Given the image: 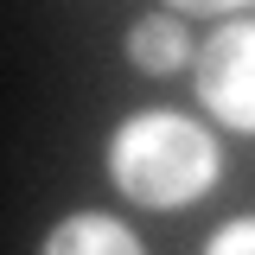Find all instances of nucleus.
<instances>
[{"mask_svg": "<svg viewBox=\"0 0 255 255\" xmlns=\"http://www.w3.org/2000/svg\"><path fill=\"white\" fill-rule=\"evenodd\" d=\"M102 172L140 211H185L223 185V140L185 109H134L109 128Z\"/></svg>", "mask_w": 255, "mask_h": 255, "instance_id": "nucleus-1", "label": "nucleus"}, {"mask_svg": "<svg viewBox=\"0 0 255 255\" xmlns=\"http://www.w3.org/2000/svg\"><path fill=\"white\" fill-rule=\"evenodd\" d=\"M191 90L217 128L255 140V13L217 19L204 32V45L191 58Z\"/></svg>", "mask_w": 255, "mask_h": 255, "instance_id": "nucleus-2", "label": "nucleus"}, {"mask_svg": "<svg viewBox=\"0 0 255 255\" xmlns=\"http://www.w3.org/2000/svg\"><path fill=\"white\" fill-rule=\"evenodd\" d=\"M122 51H128V64H134L140 77H179V70H191V58H198V38H191L185 13L153 6V13H140V19L122 32Z\"/></svg>", "mask_w": 255, "mask_h": 255, "instance_id": "nucleus-3", "label": "nucleus"}, {"mask_svg": "<svg viewBox=\"0 0 255 255\" xmlns=\"http://www.w3.org/2000/svg\"><path fill=\"white\" fill-rule=\"evenodd\" d=\"M45 255H140V230L128 217H109V211H70L58 217L45 236H38Z\"/></svg>", "mask_w": 255, "mask_h": 255, "instance_id": "nucleus-4", "label": "nucleus"}, {"mask_svg": "<svg viewBox=\"0 0 255 255\" xmlns=\"http://www.w3.org/2000/svg\"><path fill=\"white\" fill-rule=\"evenodd\" d=\"M204 255H255V211L249 217H230L204 236Z\"/></svg>", "mask_w": 255, "mask_h": 255, "instance_id": "nucleus-5", "label": "nucleus"}, {"mask_svg": "<svg viewBox=\"0 0 255 255\" xmlns=\"http://www.w3.org/2000/svg\"><path fill=\"white\" fill-rule=\"evenodd\" d=\"M172 13H185V19H236L243 6H255V0H166Z\"/></svg>", "mask_w": 255, "mask_h": 255, "instance_id": "nucleus-6", "label": "nucleus"}]
</instances>
